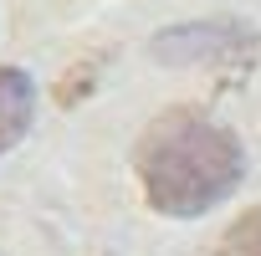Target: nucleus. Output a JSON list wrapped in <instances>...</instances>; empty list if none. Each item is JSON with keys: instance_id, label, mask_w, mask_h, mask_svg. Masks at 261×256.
I'll return each mask as SVG.
<instances>
[{"instance_id": "1", "label": "nucleus", "mask_w": 261, "mask_h": 256, "mask_svg": "<svg viewBox=\"0 0 261 256\" xmlns=\"http://www.w3.org/2000/svg\"><path fill=\"white\" fill-rule=\"evenodd\" d=\"M134 169L159 215L190 220V215L215 210L241 185L246 154H241V139L225 123H215L210 113L169 108L139 134Z\"/></svg>"}, {"instance_id": "2", "label": "nucleus", "mask_w": 261, "mask_h": 256, "mask_svg": "<svg viewBox=\"0 0 261 256\" xmlns=\"http://www.w3.org/2000/svg\"><path fill=\"white\" fill-rule=\"evenodd\" d=\"M36 118V82L21 67H0V154L26 139Z\"/></svg>"}, {"instance_id": "3", "label": "nucleus", "mask_w": 261, "mask_h": 256, "mask_svg": "<svg viewBox=\"0 0 261 256\" xmlns=\"http://www.w3.org/2000/svg\"><path fill=\"white\" fill-rule=\"evenodd\" d=\"M215 256H261V210H246V215L225 231V241H220Z\"/></svg>"}]
</instances>
